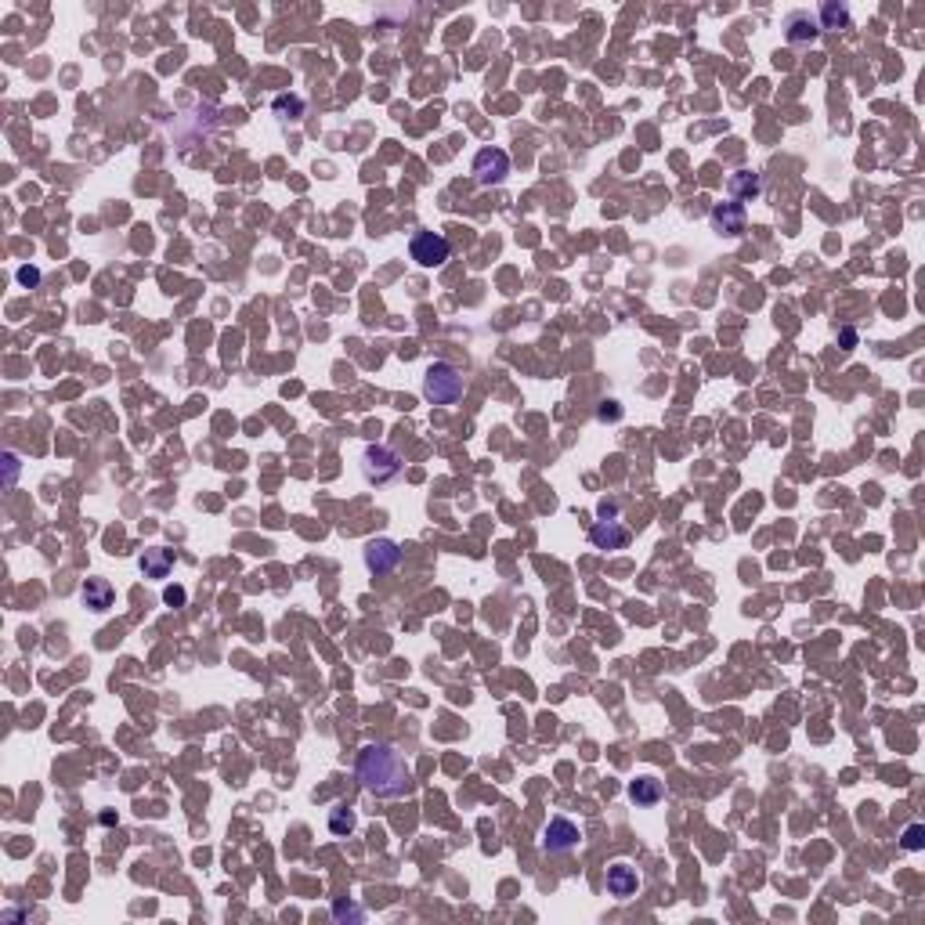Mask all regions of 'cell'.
<instances>
[{
  "instance_id": "1",
  "label": "cell",
  "mask_w": 925,
  "mask_h": 925,
  "mask_svg": "<svg viewBox=\"0 0 925 925\" xmlns=\"http://www.w3.org/2000/svg\"><path fill=\"white\" fill-rule=\"evenodd\" d=\"M355 770H358L362 788L379 799H398V795H409V788H412V770L405 763V755L391 745H365L358 752Z\"/></svg>"
},
{
  "instance_id": "2",
  "label": "cell",
  "mask_w": 925,
  "mask_h": 925,
  "mask_svg": "<svg viewBox=\"0 0 925 925\" xmlns=\"http://www.w3.org/2000/svg\"><path fill=\"white\" fill-rule=\"evenodd\" d=\"M463 376H459V369L456 365H449V362H434L430 369H427V376H423V398L430 402V405H456L459 398H463Z\"/></svg>"
},
{
  "instance_id": "3",
  "label": "cell",
  "mask_w": 925,
  "mask_h": 925,
  "mask_svg": "<svg viewBox=\"0 0 925 925\" xmlns=\"http://www.w3.org/2000/svg\"><path fill=\"white\" fill-rule=\"evenodd\" d=\"M362 474L369 484H391L402 474V456L387 445H369L362 456Z\"/></svg>"
},
{
  "instance_id": "4",
  "label": "cell",
  "mask_w": 925,
  "mask_h": 925,
  "mask_svg": "<svg viewBox=\"0 0 925 925\" xmlns=\"http://www.w3.org/2000/svg\"><path fill=\"white\" fill-rule=\"evenodd\" d=\"M409 253H412V260H416L419 267H442V264L452 257V246H449V239L438 235V232H416L412 243H409Z\"/></svg>"
},
{
  "instance_id": "5",
  "label": "cell",
  "mask_w": 925,
  "mask_h": 925,
  "mask_svg": "<svg viewBox=\"0 0 925 925\" xmlns=\"http://www.w3.org/2000/svg\"><path fill=\"white\" fill-rule=\"evenodd\" d=\"M506 174H510V155H506V148H481L477 155H474V178L481 181V185H488V188H496V185H503L506 181Z\"/></svg>"
},
{
  "instance_id": "6",
  "label": "cell",
  "mask_w": 925,
  "mask_h": 925,
  "mask_svg": "<svg viewBox=\"0 0 925 925\" xmlns=\"http://www.w3.org/2000/svg\"><path fill=\"white\" fill-rule=\"evenodd\" d=\"M578 839H582V832H578V825H571L568 817H554L546 828H542V849H546L550 857L571 853V849L578 846Z\"/></svg>"
},
{
  "instance_id": "7",
  "label": "cell",
  "mask_w": 925,
  "mask_h": 925,
  "mask_svg": "<svg viewBox=\"0 0 925 925\" xmlns=\"http://www.w3.org/2000/svg\"><path fill=\"white\" fill-rule=\"evenodd\" d=\"M398 564H402L398 542H391V538H372L369 546H365V568H369L372 575H391Z\"/></svg>"
},
{
  "instance_id": "8",
  "label": "cell",
  "mask_w": 925,
  "mask_h": 925,
  "mask_svg": "<svg viewBox=\"0 0 925 925\" xmlns=\"http://www.w3.org/2000/svg\"><path fill=\"white\" fill-rule=\"evenodd\" d=\"M709 221H713V228H716L720 235H730V239H738V235H745L748 213H745V206H741V203H716V206H713V213H709Z\"/></svg>"
},
{
  "instance_id": "9",
  "label": "cell",
  "mask_w": 925,
  "mask_h": 925,
  "mask_svg": "<svg viewBox=\"0 0 925 925\" xmlns=\"http://www.w3.org/2000/svg\"><path fill=\"white\" fill-rule=\"evenodd\" d=\"M589 542L596 550H626L629 546V528L622 521H596L589 528Z\"/></svg>"
},
{
  "instance_id": "10",
  "label": "cell",
  "mask_w": 925,
  "mask_h": 925,
  "mask_svg": "<svg viewBox=\"0 0 925 925\" xmlns=\"http://www.w3.org/2000/svg\"><path fill=\"white\" fill-rule=\"evenodd\" d=\"M608 893H611L615 900H629V897L640 893V875H636L633 864L618 860V864L608 867Z\"/></svg>"
},
{
  "instance_id": "11",
  "label": "cell",
  "mask_w": 925,
  "mask_h": 925,
  "mask_svg": "<svg viewBox=\"0 0 925 925\" xmlns=\"http://www.w3.org/2000/svg\"><path fill=\"white\" fill-rule=\"evenodd\" d=\"M80 601H84L87 611L101 615V611H108L116 604V589H113V582H108V578H87L84 589H80Z\"/></svg>"
},
{
  "instance_id": "12",
  "label": "cell",
  "mask_w": 925,
  "mask_h": 925,
  "mask_svg": "<svg viewBox=\"0 0 925 925\" xmlns=\"http://www.w3.org/2000/svg\"><path fill=\"white\" fill-rule=\"evenodd\" d=\"M138 568H141L145 578L163 582V578H167V575L174 571V550H167V546H152V550H145V554L138 557Z\"/></svg>"
},
{
  "instance_id": "13",
  "label": "cell",
  "mask_w": 925,
  "mask_h": 925,
  "mask_svg": "<svg viewBox=\"0 0 925 925\" xmlns=\"http://www.w3.org/2000/svg\"><path fill=\"white\" fill-rule=\"evenodd\" d=\"M727 188H730V195H734V203H752V199H759L763 195V178H759L755 171H734L730 178H727Z\"/></svg>"
},
{
  "instance_id": "14",
  "label": "cell",
  "mask_w": 925,
  "mask_h": 925,
  "mask_svg": "<svg viewBox=\"0 0 925 925\" xmlns=\"http://www.w3.org/2000/svg\"><path fill=\"white\" fill-rule=\"evenodd\" d=\"M817 36H821V26L809 12H795L788 19V40L792 44H806V40H817Z\"/></svg>"
},
{
  "instance_id": "15",
  "label": "cell",
  "mask_w": 925,
  "mask_h": 925,
  "mask_svg": "<svg viewBox=\"0 0 925 925\" xmlns=\"http://www.w3.org/2000/svg\"><path fill=\"white\" fill-rule=\"evenodd\" d=\"M662 795H666V788H662L658 777H640V781L629 785V799L636 806H655V802H662Z\"/></svg>"
},
{
  "instance_id": "16",
  "label": "cell",
  "mask_w": 925,
  "mask_h": 925,
  "mask_svg": "<svg viewBox=\"0 0 925 925\" xmlns=\"http://www.w3.org/2000/svg\"><path fill=\"white\" fill-rule=\"evenodd\" d=\"M271 108H275V116L283 124H297L304 116V98L300 94H279L275 101H271Z\"/></svg>"
},
{
  "instance_id": "17",
  "label": "cell",
  "mask_w": 925,
  "mask_h": 925,
  "mask_svg": "<svg viewBox=\"0 0 925 925\" xmlns=\"http://www.w3.org/2000/svg\"><path fill=\"white\" fill-rule=\"evenodd\" d=\"M817 26L821 29H849V12H846V4H821V19H817Z\"/></svg>"
},
{
  "instance_id": "18",
  "label": "cell",
  "mask_w": 925,
  "mask_h": 925,
  "mask_svg": "<svg viewBox=\"0 0 925 925\" xmlns=\"http://www.w3.org/2000/svg\"><path fill=\"white\" fill-rule=\"evenodd\" d=\"M330 832L333 835H351L355 832V813L347 806H333L330 809Z\"/></svg>"
},
{
  "instance_id": "19",
  "label": "cell",
  "mask_w": 925,
  "mask_h": 925,
  "mask_svg": "<svg viewBox=\"0 0 925 925\" xmlns=\"http://www.w3.org/2000/svg\"><path fill=\"white\" fill-rule=\"evenodd\" d=\"M333 918H337V921H344V918H351V921H362V907H358V904H351V900H337V904H333Z\"/></svg>"
},
{
  "instance_id": "20",
  "label": "cell",
  "mask_w": 925,
  "mask_h": 925,
  "mask_svg": "<svg viewBox=\"0 0 925 925\" xmlns=\"http://www.w3.org/2000/svg\"><path fill=\"white\" fill-rule=\"evenodd\" d=\"M904 849H921V825H911L904 832Z\"/></svg>"
},
{
  "instance_id": "21",
  "label": "cell",
  "mask_w": 925,
  "mask_h": 925,
  "mask_svg": "<svg viewBox=\"0 0 925 925\" xmlns=\"http://www.w3.org/2000/svg\"><path fill=\"white\" fill-rule=\"evenodd\" d=\"M15 279H19L22 286H36V283H40V271L26 264V267H19V275H15Z\"/></svg>"
},
{
  "instance_id": "22",
  "label": "cell",
  "mask_w": 925,
  "mask_h": 925,
  "mask_svg": "<svg viewBox=\"0 0 925 925\" xmlns=\"http://www.w3.org/2000/svg\"><path fill=\"white\" fill-rule=\"evenodd\" d=\"M163 601H167L171 608H174V604H185V589H178V586H174V589H167V593H163Z\"/></svg>"
},
{
  "instance_id": "23",
  "label": "cell",
  "mask_w": 925,
  "mask_h": 925,
  "mask_svg": "<svg viewBox=\"0 0 925 925\" xmlns=\"http://www.w3.org/2000/svg\"><path fill=\"white\" fill-rule=\"evenodd\" d=\"M618 416H622L618 402H604V405H601V419H618Z\"/></svg>"
},
{
  "instance_id": "24",
  "label": "cell",
  "mask_w": 925,
  "mask_h": 925,
  "mask_svg": "<svg viewBox=\"0 0 925 925\" xmlns=\"http://www.w3.org/2000/svg\"><path fill=\"white\" fill-rule=\"evenodd\" d=\"M4 463H8V484H15V474H19V456H15V452H8V456H4Z\"/></svg>"
}]
</instances>
